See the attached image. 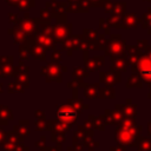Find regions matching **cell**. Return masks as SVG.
I'll return each mask as SVG.
<instances>
[{"label": "cell", "instance_id": "1", "mask_svg": "<svg viewBox=\"0 0 151 151\" xmlns=\"http://www.w3.org/2000/svg\"><path fill=\"white\" fill-rule=\"evenodd\" d=\"M139 70L144 79L145 80L147 79V81H150L151 80V60L144 58L139 64Z\"/></svg>", "mask_w": 151, "mask_h": 151}, {"label": "cell", "instance_id": "2", "mask_svg": "<svg viewBox=\"0 0 151 151\" xmlns=\"http://www.w3.org/2000/svg\"><path fill=\"white\" fill-rule=\"evenodd\" d=\"M57 116H58L61 120H67V122H70V120H73V119L76 118V112H74L73 110H71V109H61V110H59V111L57 112Z\"/></svg>", "mask_w": 151, "mask_h": 151}]
</instances>
